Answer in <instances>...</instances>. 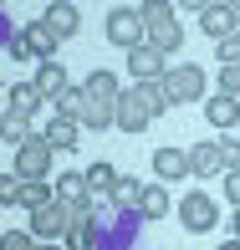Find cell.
Segmentation results:
<instances>
[{
  "label": "cell",
  "mask_w": 240,
  "mask_h": 250,
  "mask_svg": "<svg viewBox=\"0 0 240 250\" xmlns=\"http://www.w3.org/2000/svg\"><path fill=\"white\" fill-rule=\"evenodd\" d=\"M51 153H56V148L46 143V133H31V138L16 148V168H10V174L26 179V184H31V179H46V174H51Z\"/></svg>",
  "instance_id": "cell-1"
},
{
  "label": "cell",
  "mask_w": 240,
  "mask_h": 250,
  "mask_svg": "<svg viewBox=\"0 0 240 250\" xmlns=\"http://www.w3.org/2000/svg\"><path fill=\"white\" fill-rule=\"evenodd\" d=\"M51 51H56V31L46 26V21H31L21 36H10V56H16V62H26V56L51 62Z\"/></svg>",
  "instance_id": "cell-2"
},
{
  "label": "cell",
  "mask_w": 240,
  "mask_h": 250,
  "mask_svg": "<svg viewBox=\"0 0 240 250\" xmlns=\"http://www.w3.org/2000/svg\"><path fill=\"white\" fill-rule=\"evenodd\" d=\"M164 92H169V107H179V102H199L204 97V72H199V66H169Z\"/></svg>",
  "instance_id": "cell-3"
},
{
  "label": "cell",
  "mask_w": 240,
  "mask_h": 250,
  "mask_svg": "<svg viewBox=\"0 0 240 250\" xmlns=\"http://www.w3.org/2000/svg\"><path fill=\"white\" fill-rule=\"evenodd\" d=\"M66 225H72V209H66L62 199H51V204H41V209H31V235H36V240H62Z\"/></svg>",
  "instance_id": "cell-4"
},
{
  "label": "cell",
  "mask_w": 240,
  "mask_h": 250,
  "mask_svg": "<svg viewBox=\"0 0 240 250\" xmlns=\"http://www.w3.org/2000/svg\"><path fill=\"white\" fill-rule=\"evenodd\" d=\"M148 123H153V107H148L143 87H123V102H118V128H128V133H143Z\"/></svg>",
  "instance_id": "cell-5"
},
{
  "label": "cell",
  "mask_w": 240,
  "mask_h": 250,
  "mask_svg": "<svg viewBox=\"0 0 240 250\" xmlns=\"http://www.w3.org/2000/svg\"><path fill=\"white\" fill-rule=\"evenodd\" d=\"M179 220H184V230H189V235H204V230H215L220 209H215V199H210V194H189L184 204H179Z\"/></svg>",
  "instance_id": "cell-6"
},
{
  "label": "cell",
  "mask_w": 240,
  "mask_h": 250,
  "mask_svg": "<svg viewBox=\"0 0 240 250\" xmlns=\"http://www.w3.org/2000/svg\"><path fill=\"white\" fill-rule=\"evenodd\" d=\"M108 41H118V46H143V16L138 10H112L108 16Z\"/></svg>",
  "instance_id": "cell-7"
},
{
  "label": "cell",
  "mask_w": 240,
  "mask_h": 250,
  "mask_svg": "<svg viewBox=\"0 0 240 250\" xmlns=\"http://www.w3.org/2000/svg\"><path fill=\"white\" fill-rule=\"evenodd\" d=\"M82 92H87L92 107H108V112H118V102H123V87H118V77H112V72H92V77L82 82Z\"/></svg>",
  "instance_id": "cell-8"
},
{
  "label": "cell",
  "mask_w": 240,
  "mask_h": 250,
  "mask_svg": "<svg viewBox=\"0 0 240 250\" xmlns=\"http://www.w3.org/2000/svg\"><path fill=\"white\" fill-rule=\"evenodd\" d=\"M128 72L138 77V82H158V77H169L164 51H158V46H148V41H143V46H133V51H128Z\"/></svg>",
  "instance_id": "cell-9"
},
{
  "label": "cell",
  "mask_w": 240,
  "mask_h": 250,
  "mask_svg": "<svg viewBox=\"0 0 240 250\" xmlns=\"http://www.w3.org/2000/svg\"><path fill=\"white\" fill-rule=\"evenodd\" d=\"M66 250H92V240H97V230H92V204H77L72 209V225H66Z\"/></svg>",
  "instance_id": "cell-10"
},
{
  "label": "cell",
  "mask_w": 240,
  "mask_h": 250,
  "mask_svg": "<svg viewBox=\"0 0 240 250\" xmlns=\"http://www.w3.org/2000/svg\"><path fill=\"white\" fill-rule=\"evenodd\" d=\"M199 26L210 31V36L225 41V36H235V31H240V10H235V5H204V10H199Z\"/></svg>",
  "instance_id": "cell-11"
},
{
  "label": "cell",
  "mask_w": 240,
  "mask_h": 250,
  "mask_svg": "<svg viewBox=\"0 0 240 250\" xmlns=\"http://www.w3.org/2000/svg\"><path fill=\"white\" fill-rule=\"evenodd\" d=\"M46 26L56 31V41H72V36H77V26H82V16H77V5L56 0V5H46Z\"/></svg>",
  "instance_id": "cell-12"
},
{
  "label": "cell",
  "mask_w": 240,
  "mask_h": 250,
  "mask_svg": "<svg viewBox=\"0 0 240 250\" xmlns=\"http://www.w3.org/2000/svg\"><path fill=\"white\" fill-rule=\"evenodd\" d=\"M220 168H225L220 143H194L189 148V174H220Z\"/></svg>",
  "instance_id": "cell-13"
},
{
  "label": "cell",
  "mask_w": 240,
  "mask_h": 250,
  "mask_svg": "<svg viewBox=\"0 0 240 250\" xmlns=\"http://www.w3.org/2000/svg\"><path fill=\"white\" fill-rule=\"evenodd\" d=\"M87 194H92V184H87V174H62V179H56V199H62L66 209H77V204H87Z\"/></svg>",
  "instance_id": "cell-14"
},
{
  "label": "cell",
  "mask_w": 240,
  "mask_h": 250,
  "mask_svg": "<svg viewBox=\"0 0 240 250\" xmlns=\"http://www.w3.org/2000/svg\"><path fill=\"white\" fill-rule=\"evenodd\" d=\"M204 112H210V123H215V128H240V102H235L230 92L210 97V102H204Z\"/></svg>",
  "instance_id": "cell-15"
},
{
  "label": "cell",
  "mask_w": 240,
  "mask_h": 250,
  "mask_svg": "<svg viewBox=\"0 0 240 250\" xmlns=\"http://www.w3.org/2000/svg\"><path fill=\"white\" fill-rule=\"evenodd\" d=\"M153 174L158 179H184L189 174V153L184 148H158L153 153Z\"/></svg>",
  "instance_id": "cell-16"
},
{
  "label": "cell",
  "mask_w": 240,
  "mask_h": 250,
  "mask_svg": "<svg viewBox=\"0 0 240 250\" xmlns=\"http://www.w3.org/2000/svg\"><path fill=\"white\" fill-rule=\"evenodd\" d=\"M36 87H41V97H56L62 102L66 92H72V87H66V72L56 62H41V72H36Z\"/></svg>",
  "instance_id": "cell-17"
},
{
  "label": "cell",
  "mask_w": 240,
  "mask_h": 250,
  "mask_svg": "<svg viewBox=\"0 0 240 250\" xmlns=\"http://www.w3.org/2000/svg\"><path fill=\"white\" fill-rule=\"evenodd\" d=\"M41 87L36 82H21V87H10V112H21V118H36V107H41Z\"/></svg>",
  "instance_id": "cell-18"
},
{
  "label": "cell",
  "mask_w": 240,
  "mask_h": 250,
  "mask_svg": "<svg viewBox=\"0 0 240 250\" xmlns=\"http://www.w3.org/2000/svg\"><path fill=\"white\" fill-rule=\"evenodd\" d=\"M51 199H56V189L46 184V179H31V184L21 179V199H16L21 209H41V204H51Z\"/></svg>",
  "instance_id": "cell-19"
},
{
  "label": "cell",
  "mask_w": 240,
  "mask_h": 250,
  "mask_svg": "<svg viewBox=\"0 0 240 250\" xmlns=\"http://www.w3.org/2000/svg\"><path fill=\"white\" fill-rule=\"evenodd\" d=\"M138 16H143V31H158V26H169V21H174V5H169V0H143Z\"/></svg>",
  "instance_id": "cell-20"
},
{
  "label": "cell",
  "mask_w": 240,
  "mask_h": 250,
  "mask_svg": "<svg viewBox=\"0 0 240 250\" xmlns=\"http://www.w3.org/2000/svg\"><path fill=\"white\" fill-rule=\"evenodd\" d=\"M148 46H158V51H179L184 46V31H179V21H169V26H158V31H148Z\"/></svg>",
  "instance_id": "cell-21"
},
{
  "label": "cell",
  "mask_w": 240,
  "mask_h": 250,
  "mask_svg": "<svg viewBox=\"0 0 240 250\" xmlns=\"http://www.w3.org/2000/svg\"><path fill=\"white\" fill-rule=\"evenodd\" d=\"M46 143H51V148H77V123L56 112V123L46 128Z\"/></svg>",
  "instance_id": "cell-22"
},
{
  "label": "cell",
  "mask_w": 240,
  "mask_h": 250,
  "mask_svg": "<svg viewBox=\"0 0 240 250\" xmlns=\"http://www.w3.org/2000/svg\"><path fill=\"white\" fill-rule=\"evenodd\" d=\"M118 168H112V164H92V168H87V184H92V194H112V189H118Z\"/></svg>",
  "instance_id": "cell-23"
},
{
  "label": "cell",
  "mask_w": 240,
  "mask_h": 250,
  "mask_svg": "<svg viewBox=\"0 0 240 250\" xmlns=\"http://www.w3.org/2000/svg\"><path fill=\"white\" fill-rule=\"evenodd\" d=\"M143 189H148V184H138V179H128V174H123V179H118V189H112V199H118L123 209H138Z\"/></svg>",
  "instance_id": "cell-24"
},
{
  "label": "cell",
  "mask_w": 240,
  "mask_h": 250,
  "mask_svg": "<svg viewBox=\"0 0 240 250\" xmlns=\"http://www.w3.org/2000/svg\"><path fill=\"white\" fill-rule=\"evenodd\" d=\"M164 209H169V194H164L158 184H148V189H143V199H138V214H148V220H158Z\"/></svg>",
  "instance_id": "cell-25"
},
{
  "label": "cell",
  "mask_w": 240,
  "mask_h": 250,
  "mask_svg": "<svg viewBox=\"0 0 240 250\" xmlns=\"http://www.w3.org/2000/svg\"><path fill=\"white\" fill-rule=\"evenodd\" d=\"M26 128H31V118H21V112H5V128H0V133H5V138H10V143H16V148H21V143H26V138H31V133H26Z\"/></svg>",
  "instance_id": "cell-26"
},
{
  "label": "cell",
  "mask_w": 240,
  "mask_h": 250,
  "mask_svg": "<svg viewBox=\"0 0 240 250\" xmlns=\"http://www.w3.org/2000/svg\"><path fill=\"white\" fill-rule=\"evenodd\" d=\"M82 112H87V92H82V87H72V92L62 97V118H72V123H82Z\"/></svg>",
  "instance_id": "cell-27"
},
{
  "label": "cell",
  "mask_w": 240,
  "mask_h": 250,
  "mask_svg": "<svg viewBox=\"0 0 240 250\" xmlns=\"http://www.w3.org/2000/svg\"><path fill=\"white\" fill-rule=\"evenodd\" d=\"M0 250H41V240L26 235V230H5V235H0Z\"/></svg>",
  "instance_id": "cell-28"
},
{
  "label": "cell",
  "mask_w": 240,
  "mask_h": 250,
  "mask_svg": "<svg viewBox=\"0 0 240 250\" xmlns=\"http://www.w3.org/2000/svg\"><path fill=\"white\" fill-rule=\"evenodd\" d=\"M138 87H143V97H148V107H153V118H158V112L169 107V92H164V77H158V82H138Z\"/></svg>",
  "instance_id": "cell-29"
},
{
  "label": "cell",
  "mask_w": 240,
  "mask_h": 250,
  "mask_svg": "<svg viewBox=\"0 0 240 250\" xmlns=\"http://www.w3.org/2000/svg\"><path fill=\"white\" fill-rule=\"evenodd\" d=\"M215 51H220V62H225V66H235V62H240V31H235V36H225Z\"/></svg>",
  "instance_id": "cell-30"
},
{
  "label": "cell",
  "mask_w": 240,
  "mask_h": 250,
  "mask_svg": "<svg viewBox=\"0 0 240 250\" xmlns=\"http://www.w3.org/2000/svg\"><path fill=\"white\" fill-rule=\"evenodd\" d=\"M220 153H225V168H240V133H230L220 143Z\"/></svg>",
  "instance_id": "cell-31"
},
{
  "label": "cell",
  "mask_w": 240,
  "mask_h": 250,
  "mask_svg": "<svg viewBox=\"0 0 240 250\" xmlns=\"http://www.w3.org/2000/svg\"><path fill=\"white\" fill-rule=\"evenodd\" d=\"M220 87H225L230 97L240 92V62H235V66H225V72H220Z\"/></svg>",
  "instance_id": "cell-32"
},
{
  "label": "cell",
  "mask_w": 240,
  "mask_h": 250,
  "mask_svg": "<svg viewBox=\"0 0 240 250\" xmlns=\"http://www.w3.org/2000/svg\"><path fill=\"white\" fill-rule=\"evenodd\" d=\"M225 199L240 209V168H230V174H225Z\"/></svg>",
  "instance_id": "cell-33"
},
{
  "label": "cell",
  "mask_w": 240,
  "mask_h": 250,
  "mask_svg": "<svg viewBox=\"0 0 240 250\" xmlns=\"http://www.w3.org/2000/svg\"><path fill=\"white\" fill-rule=\"evenodd\" d=\"M220 250H240V240H225V245H220Z\"/></svg>",
  "instance_id": "cell-34"
},
{
  "label": "cell",
  "mask_w": 240,
  "mask_h": 250,
  "mask_svg": "<svg viewBox=\"0 0 240 250\" xmlns=\"http://www.w3.org/2000/svg\"><path fill=\"white\" fill-rule=\"evenodd\" d=\"M235 240H240V209H235Z\"/></svg>",
  "instance_id": "cell-35"
},
{
  "label": "cell",
  "mask_w": 240,
  "mask_h": 250,
  "mask_svg": "<svg viewBox=\"0 0 240 250\" xmlns=\"http://www.w3.org/2000/svg\"><path fill=\"white\" fill-rule=\"evenodd\" d=\"M41 250H66V245H41Z\"/></svg>",
  "instance_id": "cell-36"
}]
</instances>
